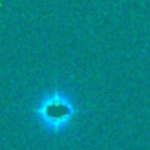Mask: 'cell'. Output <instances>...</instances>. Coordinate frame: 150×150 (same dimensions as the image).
<instances>
[{
	"mask_svg": "<svg viewBox=\"0 0 150 150\" xmlns=\"http://www.w3.org/2000/svg\"><path fill=\"white\" fill-rule=\"evenodd\" d=\"M81 108L76 97L66 87L44 91L31 105V116L45 136L63 137L76 124Z\"/></svg>",
	"mask_w": 150,
	"mask_h": 150,
	"instance_id": "6da1fadb",
	"label": "cell"
}]
</instances>
